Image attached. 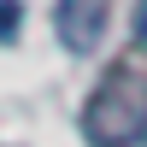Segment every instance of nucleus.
I'll return each instance as SVG.
<instances>
[{
    "label": "nucleus",
    "instance_id": "1",
    "mask_svg": "<svg viewBox=\"0 0 147 147\" xmlns=\"http://www.w3.org/2000/svg\"><path fill=\"white\" fill-rule=\"evenodd\" d=\"M82 136H88V147H147V71L141 65H112L88 88Z\"/></svg>",
    "mask_w": 147,
    "mask_h": 147
},
{
    "label": "nucleus",
    "instance_id": "2",
    "mask_svg": "<svg viewBox=\"0 0 147 147\" xmlns=\"http://www.w3.org/2000/svg\"><path fill=\"white\" fill-rule=\"evenodd\" d=\"M112 18V0H53V35L65 53H94Z\"/></svg>",
    "mask_w": 147,
    "mask_h": 147
},
{
    "label": "nucleus",
    "instance_id": "3",
    "mask_svg": "<svg viewBox=\"0 0 147 147\" xmlns=\"http://www.w3.org/2000/svg\"><path fill=\"white\" fill-rule=\"evenodd\" d=\"M18 35V0H0V41Z\"/></svg>",
    "mask_w": 147,
    "mask_h": 147
},
{
    "label": "nucleus",
    "instance_id": "4",
    "mask_svg": "<svg viewBox=\"0 0 147 147\" xmlns=\"http://www.w3.org/2000/svg\"><path fill=\"white\" fill-rule=\"evenodd\" d=\"M136 41L147 47V0H141V6H136Z\"/></svg>",
    "mask_w": 147,
    "mask_h": 147
}]
</instances>
